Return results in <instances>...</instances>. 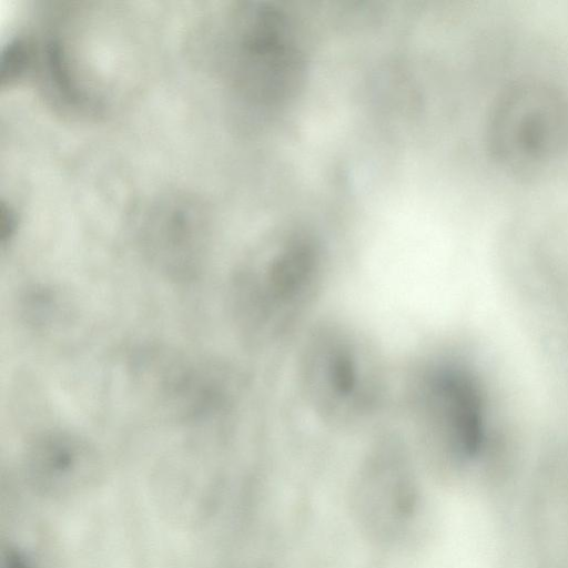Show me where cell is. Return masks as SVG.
<instances>
[{
  "instance_id": "cell-1",
  "label": "cell",
  "mask_w": 568,
  "mask_h": 568,
  "mask_svg": "<svg viewBox=\"0 0 568 568\" xmlns=\"http://www.w3.org/2000/svg\"><path fill=\"white\" fill-rule=\"evenodd\" d=\"M237 284L239 314L247 332L263 342L290 332L312 305L323 278V252L311 231L275 233Z\"/></svg>"
},
{
  "instance_id": "cell-2",
  "label": "cell",
  "mask_w": 568,
  "mask_h": 568,
  "mask_svg": "<svg viewBox=\"0 0 568 568\" xmlns=\"http://www.w3.org/2000/svg\"><path fill=\"white\" fill-rule=\"evenodd\" d=\"M298 377L308 405L335 426L355 425L369 417L384 387L374 346L359 332L338 323L320 325L307 336Z\"/></svg>"
},
{
  "instance_id": "cell-3",
  "label": "cell",
  "mask_w": 568,
  "mask_h": 568,
  "mask_svg": "<svg viewBox=\"0 0 568 568\" xmlns=\"http://www.w3.org/2000/svg\"><path fill=\"white\" fill-rule=\"evenodd\" d=\"M567 141L568 103L557 88L525 80L496 99L488 118L487 143L504 168L538 170L555 160Z\"/></svg>"
},
{
  "instance_id": "cell-4",
  "label": "cell",
  "mask_w": 568,
  "mask_h": 568,
  "mask_svg": "<svg viewBox=\"0 0 568 568\" xmlns=\"http://www.w3.org/2000/svg\"><path fill=\"white\" fill-rule=\"evenodd\" d=\"M232 45L235 79L246 94L266 104L290 98L305 71L291 20L273 6L244 11Z\"/></svg>"
},
{
  "instance_id": "cell-5",
  "label": "cell",
  "mask_w": 568,
  "mask_h": 568,
  "mask_svg": "<svg viewBox=\"0 0 568 568\" xmlns=\"http://www.w3.org/2000/svg\"><path fill=\"white\" fill-rule=\"evenodd\" d=\"M410 406L417 425L453 453L469 456L480 446L484 419L480 394L469 371L439 358L413 377Z\"/></svg>"
},
{
  "instance_id": "cell-6",
  "label": "cell",
  "mask_w": 568,
  "mask_h": 568,
  "mask_svg": "<svg viewBox=\"0 0 568 568\" xmlns=\"http://www.w3.org/2000/svg\"><path fill=\"white\" fill-rule=\"evenodd\" d=\"M24 470L30 485L52 498H68L91 488L100 474L97 452L68 433H47L27 448Z\"/></svg>"
},
{
  "instance_id": "cell-7",
  "label": "cell",
  "mask_w": 568,
  "mask_h": 568,
  "mask_svg": "<svg viewBox=\"0 0 568 568\" xmlns=\"http://www.w3.org/2000/svg\"><path fill=\"white\" fill-rule=\"evenodd\" d=\"M38 49L41 55L38 57L37 48L36 54L41 62V71L47 89L64 105L70 108L82 106L85 97L73 77L61 40L57 38L55 34H51L42 42V47Z\"/></svg>"
},
{
  "instance_id": "cell-8",
  "label": "cell",
  "mask_w": 568,
  "mask_h": 568,
  "mask_svg": "<svg viewBox=\"0 0 568 568\" xmlns=\"http://www.w3.org/2000/svg\"><path fill=\"white\" fill-rule=\"evenodd\" d=\"M34 43L23 38L12 39L1 54L0 82L10 84L20 79L33 65Z\"/></svg>"
},
{
  "instance_id": "cell-9",
  "label": "cell",
  "mask_w": 568,
  "mask_h": 568,
  "mask_svg": "<svg viewBox=\"0 0 568 568\" xmlns=\"http://www.w3.org/2000/svg\"><path fill=\"white\" fill-rule=\"evenodd\" d=\"M0 239L4 245L13 235L17 226V219L11 207H7L3 203L0 210Z\"/></svg>"
},
{
  "instance_id": "cell-10",
  "label": "cell",
  "mask_w": 568,
  "mask_h": 568,
  "mask_svg": "<svg viewBox=\"0 0 568 568\" xmlns=\"http://www.w3.org/2000/svg\"><path fill=\"white\" fill-rule=\"evenodd\" d=\"M1 568H31V566L20 550L10 547L3 552Z\"/></svg>"
}]
</instances>
